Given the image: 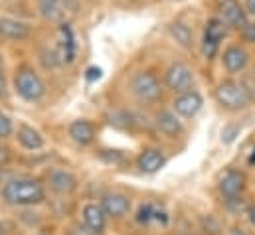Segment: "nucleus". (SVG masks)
<instances>
[{"mask_svg": "<svg viewBox=\"0 0 255 235\" xmlns=\"http://www.w3.org/2000/svg\"><path fill=\"white\" fill-rule=\"evenodd\" d=\"M218 18L230 30H242L250 20V16L240 0H222L218 4Z\"/></svg>", "mask_w": 255, "mask_h": 235, "instance_id": "nucleus-7", "label": "nucleus"}, {"mask_svg": "<svg viewBox=\"0 0 255 235\" xmlns=\"http://www.w3.org/2000/svg\"><path fill=\"white\" fill-rule=\"evenodd\" d=\"M240 134V126L238 124H230V126H226L224 130H222V140L226 142V144H230V142H234V138Z\"/></svg>", "mask_w": 255, "mask_h": 235, "instance_id": "nucleus-27", "label": "nucleus"}, {"mask_svg": "<svg viewBox=\"0 0 255 235\" xmlns=\"http://www.w3.org/2000/svg\"><path fill=\"white\" fill-rule=\"evenodd\" d=\"M228 26L216 16V18H210L208 22H206V28H204V36H208V38H212V40H216V42H224V38L228 36Z\"/></svg>", "mask_w": 255, "mask_h": 235, "instance_id": "nucleus-21", "label": "nucleus"}, {"mask_svg": "<svg viewBox=\"0 0 255 235\" xmlns=\"http://www.w3.org/2000/svg\"><path fill=\"white\" fill-rule=\"evenodd\" d=\"M136 164H138V168H140L142 172L154 174V172H158V170L166 164V158H164V154H162L158 148H144V150L138 154Z\"/></svg>", "mask_w": 255, "mask_h": 235, "instance_id": "nucleus-14", "label": "nucleus"}, {"mask_svg": "<svg viewBox=\"0 0 255 235\" xmlns=\"http://www.w3.org/2000/svg\"><path fill=\"white\" fill-rule=\"evenodd\" d=\"M244 8H246L248 16L255 20V0H244Z\"/></svg>", "mask_w": 255, "mask_h": 235, "instance_id": "nucleus-30", "label": "nucleus"}, {"mask_svg": "<svg viewBox=\"0 0 255 235\" xmlns=\"http://www.w3.org/2000/svg\"><path fill=\"white\" fill-rule=\"evenodd\" d=\"M69 235H95V232L83 222V224H73L69 230Z\"/></svg>", "mask_w": 255, "mask_h": 235, "instance_id": "nucleus-29", "label": "nucleus"}, {"mask_svg": "<svg viewBox=\"0 0 255 235\" xmlns=\"http://www.w3.org/2000/svg\"><path fill=\"white\" fill-rule=\"evenodd\" d=\"M2 200L10 206H36L46 200V190L36 178H14L4 184Z\"/></svg>", "mask_w": 255, "mask_h": 235, "instance_id": "nucleus-1", "label": "nucleus"}, {"mask_svg": "<svg viewBox=\"0 0 255 235\" xmlns=\"http://www.w3.org/2000/svg\"><path fill=\"white\" fill-rule=\"evenodd\" d=\"M18 142L28 148V150H38L44 146V136L30 124H20L18 126Z\"/></svg>", "mask_w": 255, "mask_h": 235, "instance_id": "nucleus-19", "label": "nucleus"}, {"mask_svg": "<svg viewBox=\"0 0 255 235\" xmlns=\"http://www.w3.org/2000/svg\"><path fill=\"white\" fill-rule=\"evenodd\" d=\"M130 93L140 103H156L162 99V83L156 77V73L148 69L136 71L130 79Z\"/></svg>", "mask_w": 255, "mask_h": 235, "instance_id": "nucleus-4", "label": "nucleus"}, {"mask_svg": "<svg viewBox=\"0 0 255 235\" xmlns=\"http://www.w3.org/2000/svg\"><path fill=\"white\" fill-rule=\"evenodd\" d=\"M168 34L184 50H190L192 44H194V34H192L190 26L184 24V22H178V20L176 22H170L168 24Z\"/></svg>", "mask_w": 255, "mask_h": 235, "instance_id": "nucleus-18", "label": "nucleus"}, {"mask_svg": "<svg viewBox=\"0 0 255 235\" xmlns=\"http://www.w3.org/2000/svg\"><path fill=\"white\" fill-rule=\"evenodd\" d=\"M174 2H178V0H174Z\"/></svg>", "mask_w": 255, "mask_h": 235, "instance_id": "nucleus-40", "label": "nucleus"}, {"mask_svg": "<svg viewBox=\"0 0 255 235\" xmlns=\"http://www.w3.org/2000/svg\"><path fill=\"white\" fill-rule=\"evenodd\" d=\"M38 10L44 20L64 24L67 16L79 10V2L77 0H38Z\"/></svg>", "mask_w": 255, "mask_h": 235, "instance_id": "nucleus-5", "label": "nucleus"}, {"mask_svg": "<svg viewBox=\"0 0 255 235\" xmlns=\"http://www.w3.org/2000/svg\"><path fill=\"white\" fill-rule=\"evenodd\" d=\"M248 216H250V222L255 226V206H252V208L248 210Z\"/></svg>", "mask_w": 255, "mask_h": 235, "instance_id": "nucleus-35", "label": "nucleus"}, {"mask_svg": "<svg viewBox=\"0 0 255 235\" xmlns=\"http://www.w3.org/2000/svg\"><path fill=\"white\" fill-rule=\"evenodd\" d=\"M14 89L24 101H40L46 95V85H44L42 77L30 65H20L16 69Z\"/></svg>", "mask_w": 255, "mask_h": 235, "instance_id": "nucleus-3", "label": "nucleus"}, {"mask_svg": "<svg viewBox=\"0 0 255 235\" xmlns=\"http://www.w3.org/2000/svg\"><path fill=\"white\" fill-rule=\"evenodd\" d=\"M204 105V99L198 91H184V93H178V97L174 99V111L180 115V117L192 118L200 113Z\"/></svg>", "mask_w": 255, "mask_h": 235, "instance_id": "nucleus-11", "label": "nucleus"}, {"mask_svg": "<svg viewBox=\"0 0 255 235\" xmlns=\"http://www.w3.org/2000/svg\"><path fill=\"white\" fill-rule=\"evenodd\" d=\"M200 50H202V56H204L206 59H214L216 56H218V52H220V42H216V40L204 36V38H202V46H200Z\"/></svg>", "mask_w": 255, "mask_h": 235, "instance_id": "nucleus-23", "label": "nucleus"}, {"mask_svg": "<svg viewBox=\"0 0 255 235\" xmlns=\"http://www.w3.org/2000/svg\"><path fill=\"white\" fill-rule=\"evenodd\" d=\"M130 2H136V0H130Z\"/></svg>", "mask_w": 255, "mask_h": 235, "instance_id": "nucleus-39", "label": "nucleus"}, {"mask_svg": "<svg viewBox=\"0 0 255 235\" xmlns=\"http://www.w3.org/2000/svg\"><path fill=\"white\" fill-rule=\"evenodd\" d=\"M14 126H12V120L6 117L4 113H0V138H8L12 134Z\"/></svg>", "mask_w": 255, "mask_h": 235, "instance_id": "nucleus-26", "label": "nucleus"}, {"mask_svg": "<svg viewBox=\"0 0 255 235\" xmlns=\"http://www.w3.org/2000/svg\"><path fill=\"white\" fill-rule=\"evenodd\" d=\"M216 101L226 111L236 113V111L248 109L252 105V101H254V95L250 93L246 83L236 81V79H224L216 87Z\"/></svg>", "mask_w": 255, "mask_h": 235, "instance_id": "nucleus-2", "label": "nucleus"}, {"mask_svg": "<svg viewBox=\"0 0 255 235\" xmlns=\"http://www.w3.org/2000/svg\"><path fill=\"white\" fill-rule=\"evenodd\" d=\"M138 120H134V115L132 113H127V111H113L109 115V124H113L115 128H121V130H128V128H134Z\"/></svg>", "mask_w": 255, "mask_h": 235, "instance_id": "nucleus-22", "label": "nucleus"}, {"mask_svg": "<svg viewBox=\"0 0 255 235\" xmlns=\"http://www.w3.org/2000/svg\"><path fill=\"white\" fill-rule=\"evenodd\" d=\"M8 160H10V150L0 144V164H8Z\"/></svg>", "mask_w": 255, "mask_h": 235, "instance_id": "nucleus-32", "label": "nucleus"}, {"mask_svg": "<svg viewBox=\"0 0 255 235\" xmlns=\"http://www.w3.org/2000/svg\"><path fill=\"white\" fill-rule=\"evenodd\" d=\"M230 235H250L246 230H242V228H234L232 232H230Z\"/></svg>", "mask_w": 255, "mask_h": 235, "instance_id": "nucleus-34", "label": "nucleus"}, {"mask_svg": "<svg viewBox=\"0 0 255 235\" xmlns=\"http://www.w3.org/2000/svg\"><path fill=\"white\" fill-rule=\"evenodd\" d=\"M75 50H77V44H75V36H73V30L71 26L64 22L60 26V44L56 48V54L60 63H73L75 61Z\"/></svg>", "mask_w": 255, "mask_h": 235, "instance_id": "nucleus-12", "label": "nucleus"}, {"mask_svg": "<svg viewBox=\"0 0 255 235\" xmlns=\"http://www.w3.org/2000/svg\"><path fill=\"white\" fill-rule=\"evenodd\" d=\"M105 212H103V208L101 206H97V204H87L85 208H83V222L95 232V234H101L103 230H105Z\"/></svg>", "mask_w": 255, "mask_h": 235, "instance_id": "nucleus-20", "label": "nucleus"}, {"mask_svg": "<svg viewBox=\"0 0 255 235\" xmlns=\"http://www.w3.org/2000/svg\"><path fill=\"white\" fill-rule=\"evenodd\" d=\"M0 235H6V230H4V226L0 224Z\"/></svg>", "mask_w": 255, "mask_h": 235, "instance_id": "nucleus-37", "label": "nucleus"}, {"mask_svg": "<svg viewBox=\"0 0 255 235\" xmlns=\"http://www.w3.org/2000/svg\"><path fill=\"white\" fill-rule=\"evenodd\" d=\"M220 194L230 200V198H240L242 192L246 190V174L240 170H228L224 176L220 178Z\"/></svg>", "mask_w": 255, "mask_h": 235, "instance_id": "nucleus-10", "label": "nucleus"}, {"mask_svg": "<svg viewBox=\"0 0 255 235\" xmlns=\"http://www.w3.org/2000/svg\"><path fill=\"white\" fill-rule=\"evenodd\" d=\"M101 208L111 218H123V216H127L128 210H130V200H128L125 194L111 192V194H105L103 196Z\"/></svg>", "mask_w": 255, "mask_h": 235, "instance_id": "nucleus-13", "label": "nucleus"}, {"mask_svg": "<svg viewBox=\"0 0 255 235\" xmlns=\"http://www.w3.org/2000/svg\"><path fill=\"white\" fill-rule=\"evenodd\" d=\"M154 124L162 134H166L170 138H176L182 134V122L172 111H158L154 117Z\"/></svg>", "mask_w": 255, "mask_h": 235, "instance_id": "nucleus-15", "label": "nucleus"}, {"mask_svg": "<svg viewBox=\"0 0 255 235\" xmlns=\"http://www.w3.org/2000/svg\"><path fill=\"white\" fill-rule=\"evenodd\" d=\"M0 73H4V61H2V56H0Z\"/></svg>", "mask_w": 255, "mask_h": 235, "instance_id": "nucleus-36", "label": "nucleus"}, {"mask_svg": "<svg viewBox=\"0 0 255 235\" xmlns=\"http://www.w3.org/2000/svg\"><path fill=\"white\" fill-rule=\"evenodd\" d=\"M69 136L81 146L91 144L93 138H95V126L85 118H77L69 124Z\"/></svg>", "mask_w": 255, "mask_h": 235, "instance_id": "nucleus-16", "label": "nucleus"}, {"mask_svg": "<svg viewBox=\"0 0 255 235\" xmlns=\"http://www.w3.org/2000/svg\"><path fill=\"white\" fill-rule=\"evenodd\" d=\"M101 77V69L99 67H89L87 69V79L93 81V79H99Z\"/></svg>", "mask_w": 255, "mask_h": 235, "instance_id": "nucleus-31", "label": "nucleus"}, {"mask_svg": "<svg viewBox=\"0 0 255 235\" xmlns=\"http://www.w3.org/2000/svg\"><path fill=\"white\" fill-rule=\"evenodd\" d=\"M32 36V28L16 18H8V16H0V38L2 40H10V42H24Z\"/></svg>", "mask_w": 255, "mask_h": 235, "instance_id": "nucleus-9", "label": "nucleus"}, {"mask_svg": "<svg viewBox=\"0 0 255 235\" xmlns=\"http://www.w3.org/2000/svg\"><path fill=\"white\" fill-rule=\"evenodd\" d=\"M164 85L174 93H184L194 87V71L186 63L174 61L164 71Z\"/></svg>", "mask_w": 255, "mask_h": 235, "instance_id": "nucleus-6", "label": "nucleus"}, {"mask_svg": "<svg viewBox=\"0 0 255 235\" xmlns=\"http://www.w3.org/2000/svg\"><path fill=\"white\" fill-rule=\"evenodd\" d=\"M250 63V52L240 46V44H232L224 50L222 54V65L228 73L236 75V73H242Z\"/></svg>", "mask_w": 255, "mask_h": 235, "instance_id": "nucleus-8", "label": "nucleus"}, {"mask_svg": "<svg viewBox=\"0 0 255 235\" xmlns=\"http://www.w3.org/2000/svg\"><path fill=\"white\" fill-rule=\"evenodd\" d=\"M50 188L56 192V194H71V192H75V188H77V180L73 174H69V172H65V170H54L52 174H50Z\"/></svg>", "mask_w": 255, "mask_h": 235, "instance_id": "nucleus-17", "label": "nucleus"}, {"mask_svg": "<svg viewBox=\"0 0 255 235\" xmlns=\"http://www.w3.org/2000/svg\"><path fill=\"white\" fill-rule=\"evenodd\" d=\"M250 162H252V164H255V150H254V154H252V158H250Z\"/></svg>", "mask_w": 255, "mask_h": 235, "instance_id": "nucleus-38", "label": "nucleus"}, {"mask_svg": "<svg viewBox=\"0 0 255 235\" xmlns=\"http://www.w3.org/2000/svg\"><path fill=\"white\" fill-rule=\"evenodd\" d=\"M6 93V81H4V73H0V95Z\"/></svg>", "mask_w": 255, "mask_h": 235, "instance_id": "nucleus-33", "label": "nucleus"}, {"mask_svg": "<svg viewBox=\"0 0 255 235\" xmlns=\"http://www.w3.org/2000/svg\"><path fill=\"white\" fill-rule=\"evenodd\" d=\"M240 34H242L244 42H248V44H255V20H248V24L240 30Z\"/></svg>", "mask_w": 255, "mask_h": 235, "instance_id": "nucleus-25", "label": "nucleus"}, {"mask_svg": "<svg viewBox=\"0 0 255 235\" xmlns=\"http://www.w3.org/2000/svg\"><path fill=\"white\" fill-rule=\"evenodd\" d=\"M40 59H42V63H44V67H46V69H56L58 65H62V63H60V59H58L56 50H44V52H42V56H40Z\"/></svg>", "mask_w": 255, "mask_h": 235, "instance_id": "nucleus-24", "label": "nucleus"}, {"mask_svg": "<svg viewBox=\"0 0 255 235\" xmlns=\"http://www.w3.org/2000/svg\"><path fill=\"white\" fill-rule=\"evenodd\" d=\"M202 226H204L206 234H208V232H210V235H218V234H220V224H218V222H216L212 216H208V218L204 216V218H202Z\"/></svg>", "mask_w": 255, "mask_h": 235, "instance_id": "nucleus-28", "label": "nucleus"}]
</instances>
